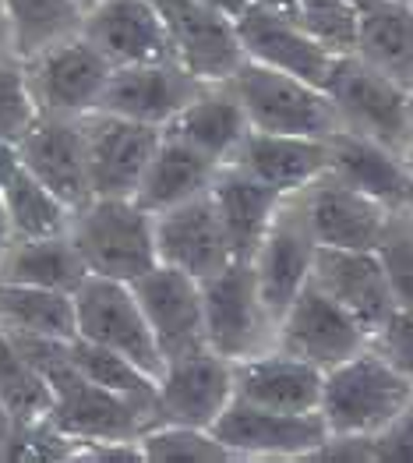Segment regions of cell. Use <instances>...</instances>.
I'll return each instance as SVG.
<instances>
[{"mask_svg": "<svg viewBox=\"0 0 413 463\" xmlns=\"http://www.w3.org/2000/svg\"><path fill=\"white\" fill-rule=\"evenodd\" d=\"M71 241H75L89 276H107L135 283L142 272L159 262L155 251V213L138 198H89L71 213Z\"/></svg>", "mask_w": 413, "mask_h": 463, "instance_id": "cell-1", "label": "cell"}, {"mask_svg": "<svg viewBox=\"0 0 413 463\" xmlns=\"http://www.w3.org/2000/svg\"><path fill=\"white\" fill-rule=\"evenodd\" d=\"M410 400V379L385 354L364 347L325 372L318 414L336 435H378Z\"/></svg>", "mask_w": 413, "mask_h": 463, "instance_id": "cell-2", "label": "cell"}, {"mask_svg": "<svg viewBox=\"0 0 413 463\" xmlns=\"http://www.w3.org/2000/svg\"><path fill=\"white\" fill-rule=\"evenodd\" d=\"M230 89L237 92L255 131L311 135V138H329L339 131L336 107L325 96V89L297 75H286L279 68L244 57V64L230 78Z\"/></svg>", "mask_w": 413, "mask_h": 463, "instance_id": "cell-3", "label": "cell"}, {"mask_svg": "<svg viewBox=\"0 0 413 463\" xmlns=\"http://www.w3.org/2000/svg\"><path fill=\"white\" fill-rule=\"evenodd\" d=\"M322 89L336 107L343 131L364 135L378 146L407 153L410 146V89L407 85L381 75L357 53H339Z\"/></svg>", "mask_w": 413, "mask_h": 463, "instance_id": "cell-4", "label": "cell"}, {"mask_svg": "<svg viewBox=\"0 0 413 463\" xmlns=\"http://www.w3.org/2000/svg\"><path fill=\"white\" fill-rule=\"evenodd\" d=\"M205 301V344L237 361L276 347V318L265 308L251 259H233L230 266L202 279Z\"/></svg>", "mask_w": 413, "mask_h": 463, "instance_id": "cell-5", "label": "cell"}, {"mask_svg": "<svg viewBox=\"0 0 413 463\" xmlns=\"http://www.w3.org/2000/svg\"><path fill=\"white\" fill-rule=\"evenodd\" d=\"M75 329L81 340L117 350L159 379L163 354H159L149 318L138 305L131 283L107 279V276H85V283L75 290Z\"/></svg>", "mask_w": 413, "mask_h": 463, "instance_id": "cell-6", "label": "cell"}, {"mask_svg": "<svg viewBox=\"0 0 413 463\" xmlns=\"http://www.w3.org/2000/svg\"><path fill=\"white\" fill-rule=\"evenodd\" d=\"M22 68L39 114L57 117H85L99 110L113 75V64L81 33L22 61Z\"/></svg>", "mask_w": 413, "mask_h": 463, "instance_id": "cell-7", "label": "cell"}, {"mask_svg": "<svg viewBox=\"0 0 413 463\" xmlns=\"http://www.w3.org/2000/svg\"><path fill=\"white\" fill-rule=\"evenodd\" d=\"M276 347L329 372L339 361L371 347V333L314 279H307V287L276 322Z\"/></svg>", "mask_w": 413, "mask_h": 463, "instance_id": "cell-8", "label": "cell"}, {"mask_svg": "<svg viewBox=\"0 0 413 463\" xmlns=\"http://www.w3.org/2000/svg\"><path fill=\"white\" fill-rule=\"evenodd\" d=\"M85 135V163L92 198H135L138 184L159 149L163 128H152L131 117L92 110L81 117Z\"/></svg>", "mask_w": 413, "mask_h": 463, "instance_id": "cell-9", "label": "cell"}, {"mask_svg": "<svg viewBox=\"0 0 413 463\" xmlns=\"http://www.w3.org/2000/svg\"><path fill=\"white\" fill-rule=\"evenodd\" d=\"M233 403V361L209 347L177 354L155 383V425L212 428Z\"/></svg>", "mask_w": 413, "mask_h": 463, "instance_id": "cell-10", "label": "cell"}, {"mask_svg": "<svg viewBox=\"0 0 413 463\" xmlns=\"http://www.w3.org/2000/svg\"><path fill=\"white\" fill-rule=\"evenodd\" d=\"M152 4L166 25L177 64H184L194 78L220 85L230 81L233 71L244 64V46L237 36L233 14L205 0H152Z\"/></svg>", "mask_w": 413, "mask_h": 463, "instance_id": "cell-11", "label": "cell"}, {"mask_svg": "<svg viewBox=\"0 0 413 463\" xmlns=\"http://www.w3.org/2000/svg\"><path fill=\"white\" fill-rule=\"evenodd\" d=\"M314 255H318V241H314L311 223H307L301 192L286 194L279 202L268 231H265L255 259H251L265 308L272 311L276 322L290 308V301L307 287V279L314 272Z\"/></svg>", "mask_w": 413, "mask_h": 463, "instance_id": "cell-12", "label": "cell"}, {"mask_svg": "<svg viewBox=\"0 0 413 463\" xmlns=\"http://www.w3.org/2000/svg\"><path fill=\"white\" fill-rule=\"evenodd\" d=\"M53 428L81 442H131L155 425V411L127 400L120 392L89 383L81 372H71L53 386V411L46 418Z\"/></svg>", "mask_w": 413, "mask_h": 463, "instance_id": "cell-13", "label": "cell"}, {"mask_svg": "<svg viewBox=\"0 0 413 463\" xmlns=\"http://www.w3.org/2000/svg\"><path fill=\"white\" fill-rule=\"evenodd\" d=\"M135 298L149 318V329L159 344L163 364L177 354L205 347V301H202V279L191 272L174 269L166 262H155L135 283Z\"/></svg>", "mask_w": 413, "mask_h": 463, "instance_id": "cell-14", "label": "cell"}, {"mask_svg": "<svg viewBox=\"0 0 413 463\" xmlns=\"http://www.w3.org/2000/svg\"><path fill=\"white\" fill-rule=\"evenodd\" d=\"M212 431L223 439L233 457H283V460H307L329 435L325 418L314 414H279L233 396V403L220 414Z\"/></svg>", "mask_w": 413, "mask_h": 463, "instance_id": "cell-15", "label": "cell"}, {"mask_svg": "<svg viewBox=\"0 0 413 463\" xmlns=\"http://www.w3.org/2000/svg\"><path fill=\"white\" fill-rule=\"evenodd\" d=\"M307 223L318 241V248H353V251H375L381 237L392 227V209H385L371 194L350 188L336 174H322L314 184L301 192Z\"/></svg>", "mask_w": 413, "mask_h": 463, "instance_id": "cell-16", "label": "cell"}, {"mask_svg": "<svg viewBox=\"0 0 413 463\" xmlns=\"http://www.w3.org/2000/svg\"><path fill=\"white\" fill-rule=\"evenodd\" d=\"M233 22H237V36H240L248 61L279 68L311 85H325L336 53L311 36L297 22V14H286L265 4H248Z\"/></svg>", "mask_w": 413, "mask_h": 463, "instance_id": "cell-17", "label": "cell"}, {"mask_svg": "<svg viewBox=\"0 0 413 463\" xmlns=\"http://www.w3.org/2000/svg\"><path fill=\"white\" fill-rule=\"evenodd\" d=\"M205 85L209 81L194 78L177 61L127 64V68H113L99 110L131 117V120H142L152 128H166Z\"/></svg>", "mask_w": 413, "mask_h": 463, "instance_id": "cell-18", "label": "cell"}, {"mask_svg": "<svg viewBox=\"0 0 413 463\" xmlns=\"http://www.w3.org/2000/svg\"><path fill=\"white\" fill-rule=\"evenodd\" d=\"M155 251L159 262L209 279L212 272L233 262V248L223 231V220L212 205V194H198L174 209L155 213Z\"/></svg>", "mask_w": 413, "mask_h": 463, "instance_id": "cell-19", "label": "cell"}, {"mask_svg": "<svg viewBox=\"0 0 413 463\" xmlns=\"http://www.w3.org/2000/svg\"><path fill=\"white\" fill-rule=\"evenodd\" d=\"M81 36L89 39L113 68L177 61L166 25L152 0H103L85 11Z\"/></svg>", "mask_w": 413, "mask_h": 463, "instance_id": "cell-20", "label": "cell"}, {"mask_svg": "<svg viewBox=\"0 0 413 463\" xmlns=\"http://www.w3.org/2000/svg\"><path fill=\"white\" fill-rule=\"evenodd\" d=\"M18 153H22V166L39 177L57 198H64L71 209L92 198L81 117L39 114L33 128L18 138Z\"/></svg>", "mask_w": 413, "mask_h": 463, "instance_id": "cell-21", "label": "cell"}, {"mask_svg": "<svg viewBox=\"0 0 413 463\" xmlns=\"http://www.w3.org/2000/svg\"><path fill=\"white\" fill-rule=\"evenodd\" d=\"M325 372L272 347L233 364V396L279 414H314L322 407Z\"/></svg>", "mask_w": 413, "mask_h": 463, "instance_id": "cell-22", "label": "cell"}, {"mask_svg": "<svg viewBox=\"0 0 413 463\" xmlns=\"http://www.w3.org/2000/svg\"><path fill=\"white\" fill-rule=\"evenodd\" d=\"M311 279L336 298L371 336L396 311L392 287L385 279L378 251H353V248H318Z\"/></svg>", "mask_w": 413, "mask_h": 463, "instance_id": "cell-23", "label": "cell"}, {"mask_svg": "<svg viewBox=\"0 0 413 463\" xmlns=\"http://www.w3.org/2000/svg\"><path fill=\"white\" fill-rule=\"evenodd\" d=\"M329 174L371 194L392 213H413V174L403 153L389 146L339 128L336 135H329Z\"/></svg>", "mask_w": 413, "mask_h": 463, "instance_id": "cell-24", "label": "cell"}, {"mask_svg": "<svg viewBox=\"0 0 413 463\" xmlns=\"http://www.w3.org/2000/svg\"><path fill=\"white\" fill-rule=\"evenodd\" d=\"M230 163L286 198V194L304 192L329 170V138L268 135L251 128Z\"/></svg>", "mask_w": 413, "mask_h": 463, "instance_id": "cell-25", "label": "cell"}, {"mask_svg": "<svg viewBox=\"0 0 413 463\" xmlns=\"http://www.w3.org/2000/svg\"><path fill=\"white\" fill-rule=\"evenodd\" d=\"M248 131H251V120L244 114L237 92L230 89V81L205 85L188 107L163 128V135L184 142L194 153H202L220 166H226L237 156Z\"/></svg>", "mask_w": 413, "mask_h": 463, "instance_id": "cell-26", "label": "cell"}, {"mask_svg": "<svg viewBox=\"0 0 413 463\" xmlns=\"http://www.w3.org/2000/svg\"><path fill=\"white\" fill-rule=\"evenodd\" d=\"M212 205L223 220V231L230 237L233 259H255L258 244H262L265 231L283 202V194L272 192L268 184L255 181L251 174H244L240 166L226 163L220 166L216 181H212Z\"/></svg>", "mask_w": 413, "mask_h": 463, "instance_id": "cell-27", "label": "cell"}, {"mask_svg": "<svg viewBox=\"0 0 413 463\" xmlns=\"http://www.w3.org/2000/svg\"><path fill=\"white\" fill-rule=\"evenodd\" d=\"M216 174H220V163H212V159L194 153L184 142L163 135L135 198L149 213H163V209H174L181 202H191V198L205 194L212 188Z\"/></svg>", "mask_w": 413, "mask_h": 463, "instance_id": "cell-28", "label": "cell"}, {"mask_svg": "<svg viewBox=\"0 0 413 463\" xmlns=\"http://www.w3.org/2000/svg\"><path fill=\"white\" fill-rule=\"evenodd\" d=\"M85 276H89V266L81 262L71 233L14 237L11 248L0 255V279H14V283L75 294L85 283Z\"/></svg>", "mask_w": 413, "mask_h": 463, "instance_id": "cell-29", "label": "cell"}, {"mask_svg": "<svg viewBox=\"0 0 413 463\" xmlns=\"http://www.w3.org/2000/svg\"><path fill=\"white\" fill-rule=\"evenodd\" d=\"M353 53L413 92V4L385 0L361 14Z\"/></svg>", "mask_w": 413, "mask_h": 463, "instance_id": "cell-30", "label": "cell"}, {"mask_svg": "<svg viewBox=\"0 0 413 463\" xmlns=\"http://www.w3.org/2000/svg\"><path fill=\"white\" fill-rule=\"evenodd\" d=\"M0 329L22 336L75 340V294L0 279Z\"/></svg>", "mask_w": 413, "mask_h": 463, "instance_id": "cell-31", "label": "cell"}, {"mask_svg": "<svg viewBox=\"0 0 413 463\" xmlns=\"http://www.w3.org/2000/svg\"><path fill=\"white\" fill-rule=\"evenodd\" d=\"M4 14L11 29V53L18 61L78 36L85 22V11L75 0H4Z\"/></svg>", "mask_w": 413, "mask_h": 463, "instance_id": "cell-32", "label": "cell"}, {"mask_svg": "<svg viewBox=\"0 0 413 463\" xmlns=\"http://www.w3.org/2000/svg\"><path fill=\"white\" fill-rule=\"evenodd\" d=\"M0 194H4L14 237H53V233H68L71 227L75 209L50 192L39 177H33L25 166L14 174V181Z\"/></svg>", "mask_w": 413, "mask_h": 463, "instance_id": "cell-33", "label": "cell"}, {"mask_svg": "<svg viewBox=\"0 0 413 463\" xmlns=\"http://www.w3.org/2000/svg\"><path fill=\"white\" fill-rule=\"evenodd\" d=\"M71 361H75V368L89 383L110 389V392H120L127 400H138V403L155 411V383L159 379L149 375L145 368H138L135 361H127L124 354L75 336L71 340Z\"/></svg>", "mask_w": 413, "mask_h": 463, "instance_id": "cell-34", "label": "cell"}, {"mask_svg": "<svg viewBox=\"0 0 413 463\" xmlns=\"http://www.w3.org/2000/svg\"><path fill=\"white\" fill-rule=\"evenodd\" d=\"M0 400L7 403L14 425L46 421L53 411V389L42 383L36 368L18 354L11 336L0 329Z\"/></svg>", "mask_w": 413, "mask_h": 463, "instance_id": "cell-35", "label": "cell"}, {"mask_svg": "<svg viewBox=\"0 0 413 463\" xmlns=\"http://www.w3.org/2000/svg\"><path fill=\"white\" fill-rule=\"evenodd\" d=\"M145 460H184V463H209V460H233V453L223 446V439L212 428L194 425H152L142 439Z\"/></svg>", "mask_w": 413, "mask_h": 463, "instance_id": "cell-36", "label": "cell"}, {"mask_svg": "<svg viewBox=\"0 0 413 463\" xmlns=\"http://www.w3.org/2000/svg\"><path fill=\"white\" fill-rule=\"evenodd\" d=\"M297 22L333 53H353L361 14L346 0H297Z\"/></svg>", "mask_w": 413, "mask_h": 463, "instance_id": "cell-37", "label": "cell"}, {"mask_svg": "<svg viewBox=\"0 0 413 463\" xmlns=\"http://www.w3.org/2000/svg\"><path fill=\"white\" fill-rule=\"evenodd\" d=\"M39 117V107L33 99V89L25 81V68L18 57H0V138L18 142L33 120Z\"/></svg>", "mask_w": 413, "mask_h": 463, "instance_id": "cell-38", "label": "cell"}, {"mask_svg": "<svg viewBox=\"0 0 413 463\" xmlns=\"http://www.w3.org/2000/svg\"><path fill=\"white\" fill-rule=\"evenodd\" d=\"M375 251L381 259L385 279L392 287L396 308H413V231H399L392 223Z\"/></svg>", "mask_w": 413, "mask_h": 463, "instance_id": "cell-39", "label": "cell"}, {"mask_svg": "<svg viewBox=\"0 0 413 463\" xmlns=\"http://www.w3.org/2000/svg\"><path fill=\"white\" fill-rule=\"evenodd\" d=\"M371 347L385 354L413 383V308H396L389 322L371 336Z\"/></svg>", "mask_w": 413, "mask_h": 463, "instance_id": "cell-40", "label": "cell"}, {"mask_svg": "<svg viewBox=\"0 0 413 463\" xmlns=\"http://www.w3.org/2000/svg\"><path fill=\"white\" fill-rule=\"evenodd\" d=\"M375 460L413 463V400L375 435Z\"/></svg>", "mask_w": 413, "mask_h": 463, "instance_id": "cell-41", "label": "cell"}, {"mask_svg": "<svg viewBox=\"0 0 413 463\" xmlns=\"http://www.w3.org/2000/svg\"><path fill=\"white\" fill-rule=\"evenodd\" d=\"M22 170V153H18V142L11 138H0V192L14 181V174Z\"/></svg>", "mask_w": 413, "mask_h": 463, "instance_id": "cell-42", "label": "cell"}, {"mask_svg": "<svg viewBox=\"0 0 413 463\" xmlns=\"http://www.w3.org/2000/svg\"><path fill=\"white\" fill-rule=\"evenodd\" d=\"M14 231H11V216H7V205H4V194H0V255L11 248Z\"/></svg>", "mask_w": 413, "mask_h": 463, "instance_id": "cell-43", "label": "cell"}, {"mask_svg": "<svg viewBox=\"0 0 413 463\" xmlns=\"http://www.w3.org/2000/svg\"><path fill=\"white\" fill-rule=\"evenodd\" d=\"M11 431H14V418H11L7 403L0 400V453H4V446H7V439H11Z\"/></svg>", "mask_w": 413, "mask_h": 463, "instance_id": "cell-44", "label": "cell"}, {"mask_svg": "<svg viewBox=\"0 0 413 463\" xmlns=\"http://www.w3.org/2000/svg\"><path fill=\"white\" fill-rule=\"evenodd\" d=\"M0 57H14V53H11V29H7V14H4V0H0Z\"/></svg>", "mask_w": 413, "mask_h": 463, "instance_id": "cell-45", "label": "cell"}, {"mask_svg": "<svg viewBox=\"0 0 413 463\" xmlns=\"http://www.w3.org/2000/svg\"><path fill=\"white\" fill-rule=\"evenodd\" d=\"M205 4H212V7H220V11H226V14H233V18H237L251 0H205Z\"/></svg>", "mask_w": 413, "mask_h": 463, "instance_id": "cell-46", "label": "cell"}, {"mask_svg": "<svg viewBox=\"0 0 413 463\" xmlns=\"http://www.w3.org/2000/svg\"><path fill=\"white\" fill-rule=\"evenodd\" d=\"M251 4H265V7H276V11L297 14V0H251Z\"/></svg>", "mask_w": 413, "mask_h": 463, "instance_id": "cell-47", "label": "cell"}, {"mask_svg": "<svg viewBox=\"0 0 413 463\" xmlns=\"http://www.w3.org/2000/svg\"><path fill=\"white\" fill-rule=\"evenodd\" d=\"M346 4H350L357 14H368V11H375L378 4H385V0H346Z\"/></svg>", "mask_w": 413, "mask_h": 463, "instance_id": "cell-48", "label": "cell"}, {"mask_svg": "<svg viewBox=\"0 0 413 463\" xmlns=\"http://www.w3.org/2000/svg\"><path fill=\"white\" fill-rule=\"evenodd\" d=\"M78 7H81V11H92V7H96V4H103V0H75Z\"/></svg>", "mask_w": 413, "mask_h": 463, "instance_id": "cell-49", "label": "cell"}, {"mask_svg": "<svg viewBox=\"0 0 413 463\" xmlns=\"http://www.w3.org/2000/svg\"><path fill=\"white\" fill-rule=\"evenodd\" d=\"M403 159H407V166H410V174H413V146H407V153H403Z\"/></svg>", "mask_w": 413, "mask_h": 463, "instance_id": "cell-50", "label": "cell"}, {"mask_svg": "<svg viewBox=\"0 0 413 463\" xmlns=\"http://www.w3.org/2000/svg\"><path fill=\"white\" fill-rule=\"evenodd\" d=\"M410 146H413V92H410Z\"/></svg>", "mask_w": 413, "mask_h": 463, "instance_id": "cell-51", "label": "cell"}, {"mask_svg": "<svg viewBox=\"0 0 413 463\" xmlns=\"http://www.w3.org/2000/svg\"><path fill=\"white\" fill-rule=\"evenodd\" d=\"M410 4H413V0H410Z\"/></svg>", "mask_w": 413, "mask_h": 463, "instance_id": "cell-52", "label": "cell"}]
</instances>
